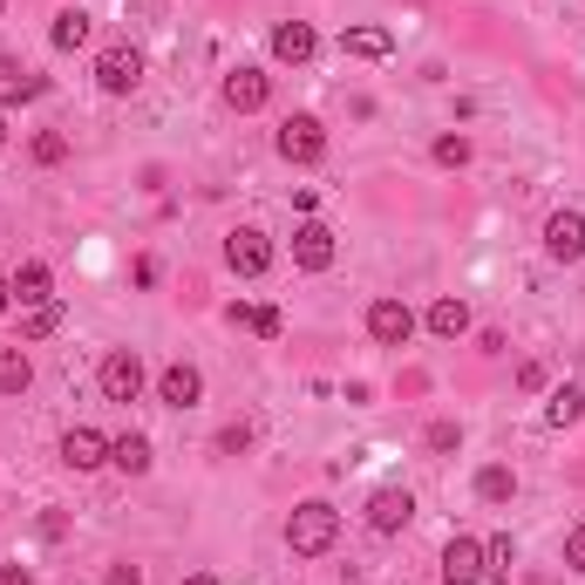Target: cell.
Wrapping results in <instances>:
<instances>
[{
	"label": "cell",
	"instance_id": "6da1fadb",
	"mask_svg": "<svg viewBox=\"0 0 585 585\" xmlns=\"http://www.w3.org/2000/svg\"><path fill=\"white\" fill-rule=\"evenodd\" d=\"M334 538H341V511H334L327 497L300 504V511L287 518V545H293V558H320V551H334Z\"/></svg>",
	"mask_w": 585,
	"mask_h": 585
},
{
	"label": "cell",
	"instance_id": "7a4b0ae2",
	"mask_svg": "<svg viewBox=\"0 0 585 585\" xmlns=\"http://www.w3.org/2000/svg\"><path fill=\"white\" fill-rule=\"evenodd\" d=\"M279 157H287V164H320L327 157L320 116H287V123H279Z\"/></svg>",
	"mask_w": 585,
	"mask_h": 585
},
{
	"label": "cell",
	"instance_id": "3957f363",
	"mask_svg": "<svg viewBox=\"0 0 585 585\" xmlns=\"http://www.w3.org/2000/svg\"><path fill=\"white\" fill-rule=\"evenodd\" d=\"M103 395L110 402H137L143 395V361H137V347H116V354H103Z\"/></svg>",
	"mask_w": 585,
	"mask_h": 585
},
{
	"label": "cell",
	"instance_id": "277c9868",
	"mask_svg": "<svg viewBox=\"0 0 585 585\" xmlns=\"http://www.w3.org/2000/svg\"><path fill=\"white\" fill-rule=\"evenodd\" d=\"M96 82H103L110 96H130L137 82H143V55H137V48H103V55H96Z\"/></svg>",
	"mask_w": 585,
	"mask_h": 585
},
{
	"label": "cell",
	"instance_id": "5b68a950",
	"mask_svg": "<svg viewBox=\"0 0 585 585\" xmlns=\"http://www.w3.org/2000/svg\"><path fill=\"white\" fill-rule=\"evenodd\" d=\"M409 518H416V497L402 491V483H381V491L368 497V524L381 531V538H395V531L409 524Z\"/></svg>",
	"mask_w": 585,
	"mask_h": 585
},
{
	"label": "cell",
	"instance_id": "8992f818",
	"mask_svg": "<svg viewBox=\"0 0 585 585\" xmlns=\"http://www.w3.org/2000/svg\"><path fill=\"white\" fill-rule=\"evenodd\" d=\"M225 266H232L239 279H259V272L272 266V239L245 225V232H232V239H225Z\"/></svg>",
	"mask_w": 585,
	"mask_h": 585
},
{
	"label": "cell",
	"instance_id": "52a82bcc",
	"mask_svg": "<svg viewBox=\"0 0 585 585\" xmlns=\"http://www.w3.org/2000/svg\"><path fill=\"white\" fill-rule=\"evenodd\" d=\"M545 252H551L558 266H578L585 259V218L578 212H551L545 218Z\"/></svg>",
	"mask_w": 585,
	"mask_h": 585
},
{
	"label": "cell",
	"instance_id": "ba28073f",
	"mask_svg": "<svg viewBox=\"0 0 585 585\" xmlns=\"http://www.w3.org/2000/svg\"><path fill=\"white\" fill-rule=\"evenodd\" d=\"M483 572H491L483 538H449V545H443V585H476Z\"/></svg>",
	"mask_w": 585,
	"mask_h": 585
},
{
	"label": "cell",
	"instance_id": "9c48e42d",
	"mask_svg": "<svg viewBox=\"0 0 585 585\" xmlns=\"http://www.w3.org/2000/svg\"><path fill=\"white\" fill-rule=\"evenodd\" d=\"M266 96H272V75L266 68H232V75H225V110L252 116V110H266Z\"/></svg>",
	"mask_w": 585,
	"mask_h": 585
},
{
	"label": "cell",
	"instance_id": "30bf717a",
	"mask_svg": "<svg viewBox=\"0 0 585 585\" xmlns=\"http://www.w3.org/2000/svg\"><path fill=\"white\" fill-rule=\"evenodd\" d=\"M293 266H300V272H327V266H334V232H327L320 218H307V225L293 232Z\"/></svg>",
	"mask_w": 585,
	"mask_h": 585
},
{
	"label": "cell",
	"instance_id": "8fae6325",
	"mask_svg": "<svg viewBox=\"0 0 585 585\" xmlns=\"http://www.w3.org/2000/svg\"><path fill=\"white\" fill-rule=\"evenodd\" d=\"M198 395H205V374H198L191 361H170L157 374V402L164 409H198Z\"/></svg>",
	"mask_w": 585,
	"mask_h": 585
},
{
	"label": "cell",
	"instance_id": "7c38bea8",
	"mask_svg": "<svg viewBox=\"0 0 585 585\" xmlns=\"http://www.w3.org/2000/svg\"><path fill=\"white\" fill-rule=\"evenodd\" d=\"M368 334H374L381 347H402V341L416 334V314L402 307V300H374V307H368Z\"/></svg>",
	"mask_w": 585,
	"mask_h": 585
},
{
	"label": "cell",
	"instance_id": "4fadbf2b",
	"mask_svg": "<svg viewBox=\"0 0 585 585\" xmlns=\"http://www.w3.org/2000/svg\"><path fill=\"white\" fill-rule=\"evenodd\" d=\"M62 463L68 470H103L110 463V436L103 429H68L62 436Z\"/></svg>",
	"mask_w": 585,
	"mask_h": 585
},
{
	"label": "cell",
	"instance_id": "5bb4252c",
	"mask_svg": "<svg viewBox=\"0 0 585 585\" xmlns=\"http://www.w3.org/2000/svg\"><path fill=\"white\" fill-rule=\"evenodd\" d=\"M314 28H307V21H279V28H272V55L279 62H287V68H300V62H314Z\"/></svg>",
	"mask_w": 585,
	"mask_h": 585
},
{
	"label": "cell",
	"instance_id": "9a60e30c",
	"mask_svg": "<svg viewBox=\"0 0 585 585\" xmlns=\"http://www.w3.org/2000/svg\"><path fill=\"white\" fill-rule=\"evenodd\" d=\"M341 55L381 62V55H395V35H389V28H347V35H341Z\"/></svg>",
	"mask_w": 585,
	"mask_h": 585
},
{
	"label": "cell",
	"instance_id": "2e32d148",
	"mask_svg": "<svg viewBox=\"0 0 585 585\" xmlns=\"http://www.w3.org/2000/svg\"><path fill=\"white\" fill-rule=\"evenodd\" d=\"M429 334H436V341H456V334H470V307H463V300H436V307H429Z\"/></svg>",
	"mask_w": 585,
	"mask_h": 585
},
{
	"label": "cell",
	"instance_id": "e0dca14e",
	"mask_svg": "<svg viewBox=\"0 0 585 585\" xmlns=\"http://www.w3.org/2000/svg\"><path fill=\"white\" fill-rule=\"evenodd\" d=\"M476 497H483V504H511V497H518V470H511V463H483V470H476Z\"/></svg>",
	"mask_w": 585,
	"mask_h": 585
},
{
	"label": "cell",
	"instance_id": "ac0fdd59",
	"mask_svg": "<svg viewBox=\"0 0 585 585\" xmlns=\"http://www.w3.org/2000/svg\"><path fill=\"white\" fill-rule=\"evenodd\" d=\"M578 416H585V389H578V381L551 389V402H545V422H551V429H572Z\"/></svg>",
	"mask_w": 585,
	"mask_h": 585
},
{
	"label": "cell",
	"instance_id": "d6986e66",
	"mask_svg": "<svg viewBox=\"0 0 585 585\" xmlns=\"http://www.w3.org/2000/svg\"><path fill=\"white\" fill-rule=\"evenodd\" d=\"M110 463H116L123 476H143V470H150V436H137V429H130V436H116V443H110Z\"/></svg>",
	"mask_w": 585,
	"mask_h": 585
},
{
	"label": "cell",
	"instance_id": "ffe728a7",
	"mask_svg": "<svg viewBox=\"0 0 585 585\" xmlns=\"http://www.w3.org/2000/svg\"><path fill=\"white\" fill-rule=\"evenodd\" d=\"M225 320L245 327V334H259V341H279V327H287V320H279V307H232Z\"/></svg>",
	"mask_w": 585,
	"mask_h": 585
},
{
	"label": "cell",
	"instance_id": "44dd1931",
	"mask_svg": "<svg viewBox=\"0 0 585 585\" xmlns=\"http://www.w3.org/2000/svg\"><path fill=\"white\" fill-rule=\"evenodd\" d=\"M28 381H35L28 354H21V347H0V395H28Z\"/></svg>",
	"mask_w": 585,
	"mask_h": 585
},
{
	"label": "cell",
	"instance_id": "7402d4cb",
	"mask_svg": "<svg viewBox=\"0 0 585 585\" xmlns=\"http://www.w3.org/2000/svg\"><path fill=\"white\" fill-rule=\"evenodd\" d=\"M14 300H21V307H41V300H48V266L41 259H28L14 272Z\"/></svg>",
	"mask_w": 585,
	"mask_h": 585
},
{
	"label": "cell",
	"instance_id": "603a6c76",
	"mask_svg": "<svg viewBox=\"0 0 585 585\" xmlns=\"http://www.w3.org/2000/svg\"><path fill=\"white\" fill-rule=\"evenodd\" d=\"M48 41H55L62 55H68V48H82V41H89V14H75V8H68V14H55V28H48Z\"/></svg>",
	"mask_w": 585,
	"mask_h": 585
},
{
	"label": "cell",
	"instance_id": "cb8c5ba5",
	"mask_svg": "<svg viewBox=\"0 0 585 585\" xmlns=\"http://www.w3.org/2000/svg\"><path fill=\"white\" fill-rule=\"evenodd\" d=\"M55 327H62V307H55V300H41V307H28V320H21V334H28V341H48Z\"/></svg>",
	"mask_w": 585,
	"mask_h": 585
},
{
	"label": "cell",
	"instance_id": "d4e9b609",
	"mask_svg": "<svg viewBox=\"0 0 585 585\" xmlns=\"http://www.w3.org/2000/svg\"><path fill=\"white\" fill-rule=\"evenodd\" d=\"M436 164H443V170H463V164H470V137H463V130L436 137Z\"/></svg>",
	"mask_w": 585,
	"mask_h": 585
},
{
	"label": "cell",
	"instance_id": "484cf974",
	"mask_svg": "<svg viewBox=\"0 0 585 585\" xmlns=\"http://www.w3.org/2000/svg\"><path fill=\"white\" fill-rule=\"evenodd\" d=\"M429 449H436V456H456V449H463V429H456V422H429Z\"/></svg>",
	"mask_w": 585,
	"mask_h": 585
},
{
	"label": "cell",
	"instance_id": "4316f807",
	"mask_svg": "<svg viewBox=\"0 0 585 585\" xmlns=\"http://www.w3.org/2000/svg\"><path fill=\"white\" fill-rule=\"evenodd\" d=\"M62 157H68V137L41 130V137H35V164H62Z\"/></svg>",
	"mask_w": 585,
	"mask_h": 585
},
{
	"label": "cell",
	"instance_id": "83f0119b",
	"mask_svg": "<svg viewBox=\"0 0 585 585\" xmlns=\"http://www.w3.org/2000/svg\"><path fill=\"white\" fill-rule=\"evenodd\" d=\"M245 449H252V429H245V422L218 429V456H245Z\"/></svg>",
	"mask_w": 585,
	"mask_h": 585
},
{
	"label": "cell",
	"instance_id": "f1b7e54d",
	"mask_svg": "<svg viewBox=\"0 0 585 585\" xmlns=\"http://www.w3.org/2000/svg\"><path fill=\"white\" fill-rule=\"evenodd\" d=\"M565 565H572V572H585V524H578V531H565Z\"/></svg>",
	"mask_w": 585,
	"mask_h": 585
},
{
	"label": "cell",
	"instance_id": "f546056e",
	"mask_svg": "<svg viewBox=\"0 0 585 585\" xmlns=\"http://www.w3.org/2000/svg\"><path fill=\"white\" fill-rule=\"evenodd\" d=\"M483 558H491V572H511V538H491V545H483Z\"/></svg>",
	"mask_w": 585,
	"mask_h": 585
},
{
	"label": "cell",
	"instance_id": "4dcf8cb0",
	"mask_svg": "<svg viewBox=\"0 0 585 585\" xmlns=\"http://www.w3.org/2000/svg\"><path fill=\"white\" fill-rule=\"evenodd\" d=\"M518 389L538 395V389H545V368H538V361H524V368H518Z\"/></svg>",
	"mask_w": 585,
	"mask_h": 585
},
{
	"label": "cell",
	"instance_id": "1f68e13d",
	"mask_svg": "<svg viewBox=\"0 0 585 585\" xmlns=\"http://www.w3.org/2000/svg\"><path fill=\"white\" fill-rule=\"evenodd\" d=\"M103 585H143V572H137V565H110V578H103Z\"/></svg>",
	"mask_w": 585,
	"mask_h": 585
},
{
	"label": "cell",
	"instance_id": "d6a6232c",
	"mask_svg": "<svg viewBox=\"0 0 585 585\" xmlns=\"http://www.w3.org/2000/svg\"><path fill=\"white\" fill-rule=\"evenodd\" d=\"M0 585H35V572L28 565H0Z\"/></svg>",
	"mask_w": 585,
	"mask_h": 585
},
{
	"label": "cell",
	"instance_id": "836d02e7",
	"mask_svg": "<svg viewBox=\"0 0 585 585\" xmlns=\"http://www.w3.org/2000/svg\"><path fill=\"white\" fill-rule=\"evenodd\" d=\"M14 307V279H0V314H8Z\"/></svg>",
	"mask_w": 585,
	"mask_h": 585
},
{
	"label": "cell",
	"instance_id": "e575fe53",
	"mask_svg": "<svg viewBox=\"0 0 585 585\" xmlns=\"http://www.w3.org/2000/svg\"><path fill=\"white\" fill-rule=\"evenodd\" d=\"M185 585H218V578H212V572H191V578H185Z\"/></svg>",
	"mask_w": 585,
	"mask_h": 585
},
{
	"label": "cell",
	"instance_id": "d590c367",
	"mask_svg": "<svg viewBox=\"0 0 585 585\" xmlns=\"http://www.w3.org/2000/svg\"><path fill=\"white\" fill-rule=\"evenodd\" d=\"M0 143H8V116H0Z\"/></svg>",
	"mask_w": 585,
	"mask_h": 585
},
{
	"label": "cell",
	"instance_id": "8d00e7d4",
	"mask_svg": "<svg viewBox=\"0 0 585 585\" xmlns=\"http://www.w3.org/2000/svg\"><path fill=\"white\" fill-rule=\"evenodd\" d=\"M0 8H8V0H0Z\"/></svg>",
	"mask_w": 585,
	"mask_h": 585
}]
</instances>
